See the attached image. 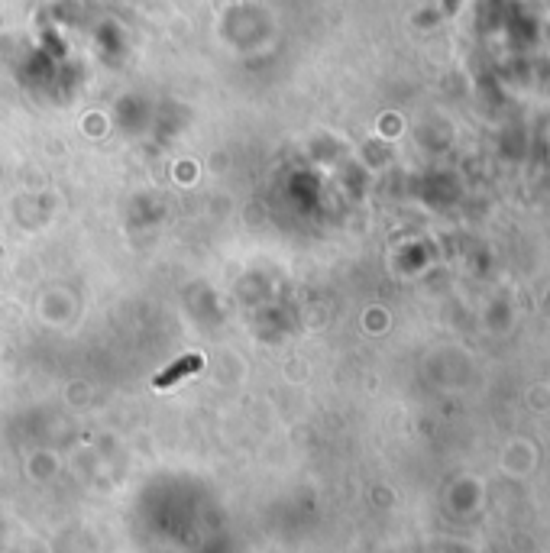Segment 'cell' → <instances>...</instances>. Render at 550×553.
Segmentation results:
<instances>
[{
	"instance_id": "1",
	"label": "cell",
	"mask_w": 550,
	"mask_h": 553,
	"mask_svg": "<svg viewBox=\"0 0 550 553\" xmlns=\"http://www.w3.org/2000/svg\"><path fill=\"white\" fill-rule=\"evenodd\" d=\"M201 363H204L201 356H185V359H178V363H172L165 372H159V376L153 379V385H156V389H169V385H175L178 379H185V376H191V372H198Z\"/></svg>"
}]
</instances>
